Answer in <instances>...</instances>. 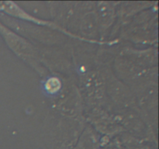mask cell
<instances>
[{
	"label": "cell",
	"instance_id": "obj_1",
	"mask_svg": "<svg viewBox=\"0 0 159 149\" xmlns=\"http://www.w3.org/2000/svg\"><path fill=\"white\" fill-rule=\"evenodd\" d=\"M61 86V83L57 79H51L47 82V89L51 93H54L57 91Z\"/></svg>",
	"mask_w": 159,
	"mask_h": 149
}]
</instances>
